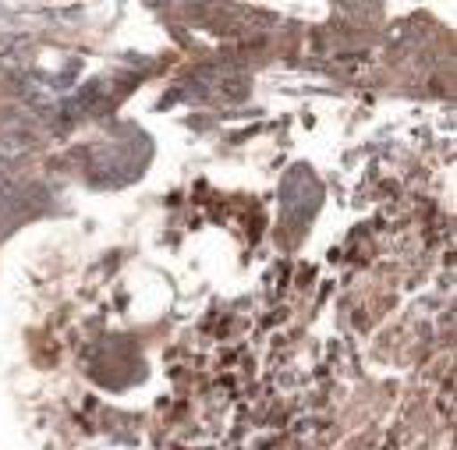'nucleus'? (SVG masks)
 <instances>
[{"instance_id": "obj_1", "label": "nucleus", "mask_w": 457, "mask_h": 450, "mask_svg": "<svg viewBox=\"0 0 457 450\" xmlns=\"http://www.w3.org/2000/svg\"><path fill=\"white\" fill-rule=\"evenodd\" d=\"M320 203V185L316 178L305 171V167H295L287 178H284V188H280V213L284 221L291 224H302Z\"/></svg>"}]
</instances>
